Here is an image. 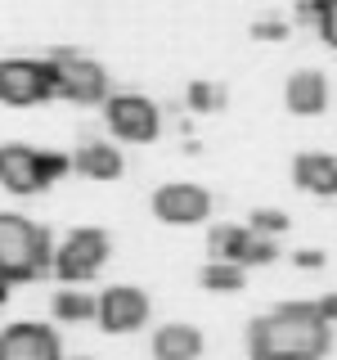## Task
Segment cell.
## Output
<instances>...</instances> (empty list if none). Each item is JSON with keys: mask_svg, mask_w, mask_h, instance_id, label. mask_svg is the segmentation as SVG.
Returning <instances> with one entry per match:
<instances>
[{"mask_svg": "<svg viewBox=\"0 0 337 360\" xmlns=\"http://www.w3.org/2000/svg\"><path fill=\"white\" fill-rule=\"evenodd\" d=\"M333 347V324L315 302H279L247 324V360H324Z\"/></svg>", "mask_w": 337, "mask_h": 360, "instance_id": "1", "label": "cell"}, {"mask_svg": "<svg viewBox=\"0 0 337 360\" xmlns=\"http://www.w3.org/2000/svg\"><path fill=\"white\" fill-rule=\"evenodd\" d=\"M54 243L50 230L14 212H0V279L5 284H27L41 279L54 266Z\"/></svg>", "mask_w": 337, "mask_h": 360, "instance_id": "2", "label": "cell"}, {"mask_svg": "<svg viewBox=\"0 0 337 360\" xmlns=\"http://www.w3.org/2000/svg\"><path fill=\"white\" fill-rule=\"evenodd\" d=\"M67 172H72L67 153H41L32 144H0V185L18 198H32L41 189H50Z\"/></svg>", "mask_w": 337, "mask_h": 360, "instance_id": "3", "label": "cell"}, {"mask_svg": "<svg viewBox=\"0 0 337 360\" xmlns=\"http://www.w3.org/2000/svg\"><path fill=\"white\" fill-rule=\"evenodd\" d=\"M45 63H50V77H54V95L72 99V104H104L112 95L104 63L81 50H50Z\"/></svg>", "mask_w": 337, "mask_h": 360, "instance_id": "4", "label": "cell"}, {"mask_svg": "<svg viewBox=\"0 0 337 360\" xmlns=\"http://www.w3.org/2000/svg\"><path fill=\"white\" fill-rule=\"evenodd\" d=\"M108 252H112L108 234L99 230V225H81V230H72L54 248V275H59L63 284H90V279L108 266Z\"/></svg>", "mask_w": 337, "mask_h": 360, "instance_id": "5", "label": "cell"}, {"mask_svg": "<svg viewBox=\"0 0 337 360\" xmlns=\"http://www.w3.org/2000/svg\"><path fill=\"white\" fill-rule=\"evenodd\" d=\"M104 122L117 140H131V144H149L157 140L162 131V108L153 104L149 95H108L104 99Z\"/></svg>", "mask_w": 337, "mask_h": 360, "instance_id": "6", "label": "cell"}, {"mask_svg": "<svg viewBox=\"0 0 337 360\" xmlns=\"http://www.w3.org/2000/svg\"><path fill=\"white\" fill-rule=\"evenodd\" d=\"M54 99V77L45 59H0V104L32 108Z\"/></svg>", "mask_w": 337, "mask_h": 360, "instance_id": "7", "label": "cell"}, {"mask_svg": "<svg viewBox=\"0 0 337 360\" xmlns=\"http://www.w3.org/2000/svg\"><path fill=\"white\" fill-rule=\"evenodd\" d=\"M149 292L135 288V284H112L99 292V329L121 338V333H140L144 324H149Z\"/></svg>", "mask_w": 337, "mask_h": 360, "instance_id": "8", "label": "cell"}, {"mask_svg": "<svg viewBox=\"0 0 337 360\" xmlns=\"http://www.w3.org/2000/svg\"><path fill=\"white\" fill-rule=\"evenodd\" d=\"M153 217L162 225H202L211 217V194L194 180H166L153 189Z\"/></svg>", "mask_w": 337, "mask_h": 360, "instance_id": "9", "label": "cell"}, {"mask_svg": "<svg viewBox=\"0 0 337 360\" xmlns=\"http://www.w3.org/2000/svg\"><path fill=\"white\" fill-rule=\"evenodd\" d=\"M0 360H63V342L50 324L18 320L0 329Z\"/></svg>", "mask_w": 337, "mask_h": 360, "instance_id": "10", "label": "cell"}, {"mask_svg": "<svg viewBox=\"0 0 337 360\" xmlns=\"http://www.w3.org/2000/svg\"><path fill=\"white\" fill-rule=\"evenodd\" d=\"M284 104H288V112H297V117H319V112L329 108V77H324L319 68H297L284 86Z\"/></svg>", "mask_w": 337, "mask_h": 360, "instance_id": "11", "label": "cell"}, {"mask_svg": "<svg viewBox=\"0 0 337 360\" xmlns=\"http://www.w3.org/2000/svg\"><path fill=\"white\" fill-rule=\"evenodd\" d=\"M292 180L315 198H337V158L333 153H297L292 158Z\"/></svg>", "mask_w": 337, "mask_h": 360, "instance_id": "12", "label": "cell"}, {"mask_svg": "<svg viewBox=\"0 0 337 360\" xmlns=\"http://www.w3.org/2000/svg\"><path fill=\"white\" fill-rule=\"evenodd\" d=\"M202 329L185 320H171L153 333V360H198L202 356Z\"/></svg>", "mask_w": 337, "mask_h": 360, "instance_id": "13", "label": "cell"}, {"mask_svg": "<svg viewBox=\"0 0 337 360\" xmlns=\"http://www.w3.org/2000/svg\"><path fill=\"white\" fill-rule=\"evenodd\" d=\"M72 167L81 176H90V180H117L126 172V158H121V149L108 144V140H86L81 149L72 153Z\"/></svg>", "mask_w": 337, "mask_h": 360, "instance_id": "14", "label": "cell"}, {"mask_svg": "<svg viewBox=\"0 0 337 360\" xmlns=\"http://www.w3.org/2000/svg\"><path fill=\"white\" fill-rule=\"evenodd\" d=\"M50 311L59 324H86V320H99V297H90L86 288H59Z\"/></svg>", "mask_w": 337, "mask_h": 360, "instance_id": "15", "label": "cell"}, {"mask_svg": "<svg viewBox=\"0 0 337 360\" xmlns=\"http://www.w3.org/2000/svg\"><path fill=\"white\" fill-rule=\"evenodd\" d=\"M247 234H252L247 225H211V230H207V252H211V262H234V266H239Z\"/></svg>", "mask_w": 337, "mask_h": 360, "instance_id": "16", "label": "cell"}, {"mask_svg": "<svg viewBox=\"0 0 337 360\" xmlns=\"http://www.w3.org/2000/svg\"><path fill=\"white\" fill-rule=\"evenodd\" d=\"M198 284L207 292H243L247 288V270L234 266V262H207L198 275Z\"/></svg>", "mask_w": 337, "mask_h": 360, "instance_id": "17", "label": "cell"}, {"mask_svg": "<svg viewBox=\"0 0 337 360\" xmlns=\"http://www.w3.org/2000/svg\"><path fill=\"white\" fill-rule=\"evenodd\" d=\"M279 257V243L270 239V234H247V243H243V257H239V266L243 270H252V266H270Z\"/></svg>", "mask_w": 337, "mask_h": 360, "instance_id": "18", "label": "cell"}, {"mask_svg": "<svg viewBox=\"0 0 337 360\" xmlns=\"http://www.w3.org/2000/svg\"><path fill=\"white\" fill-rule=\"evenodd\" d=\"M185 104L194 108V112H216L225 104V90L211 86V82H194V86L185 90Z\"/></svg>", "mask_w": 337, "mask_h": 360, "instance_id": "19", "label": "cell"}, {"mask_svg": "<svg viewBox=\"0 0 337 360\" xmlns=\"http://www.w3.org/2000/svg\"><path fill=\"white\" fill-rule=\"evenodd\" d=\"M247 230H256V234H284L288 230V212H279V207H256L252 217H247Z\"/></svg>", "mask_w": 337, "mask_h": 360, "instance_id": "20", "label": "cell"}, {"mask_svg": "<svg viewBox=\"0 0 337 360\" xmlns=\"http://www.w3.org/2000/svg\"><path fill=\"white\" fill-rule=\"evenodd\" d=\"M315 27H319L324 45H333V50H337V0H324V5H319V18H315Z\"/></svg>", "mask_w": 337, "mask_h": 360, "instance_id": "21", "label": "cell"}, {"mask_svg": "<svg viewBox=\"0 0 337 360\" xmlns=\"http://www.w3.org/2000/svg\"><path fill=\"white\" fill-rule=\"evenodd\" d=\"M252 37L256 41H284L288 37V22L284 18H256L252 22Z\"/></svg>", "mask_w": 337, "mask_h": 360, "instance_id": "22", "label": "cell"}, {"mask_svg": "<svg viewBox=\"0 0 337 360\" xmlns=\"http://www.w3.org/2000/svg\"><path fill=\"white\" fill-rule=\"evenodd\" d=\"M324 262H329V257H324L319 248H301V252H292V266H297V270H324Z\"/></svg>", "mask_w": 337, "mask_h": 360, "instance_id": "23", "label": "cell"}, {"mask_svg": "<svg viewBox=\"0 0 337 360\" xmlns=\"http://www.w3.org/2000/svg\"><path fill=\"white\" fill-rule=\"evenodd\" d=\"M315 307H319V315L329 324H337V292H324V297H315Z\"/></svg>", "mask_w": 337, "mask_h": 360, "instance_id": "24", "label": "cell"}, {"mask_svg": "<svg viewBox=\"0 0 337 360\" xmlns=\"http://www.w3.org/2000/svg\"><path fill=\"white\" fill-rule=\"evenodd\" d=\"M9 288H14V284H5V279H0V307L9 302Z\"/></svg>", "mask_w": 337, "mask_h": 360, "instance_id": "25", "label": "cell"}]
</instances>
